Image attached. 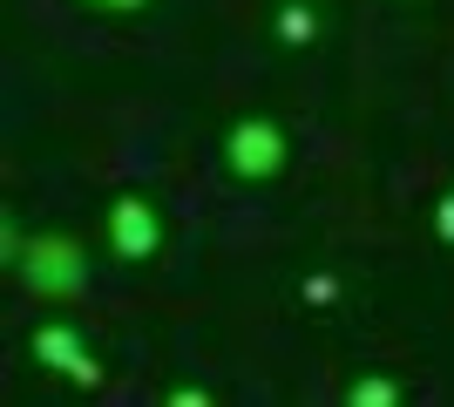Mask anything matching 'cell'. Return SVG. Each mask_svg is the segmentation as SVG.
Returning <instances> with one entry per match:
<instances>
[{
    "instance_id": "cell-1",
    "label": "cell",
    "mask_w": 454,
    "mask_h": 407,
    "mask_svg": "<svg viewBox=\"0 0 454 407\" xmlns=\"http://www.w3.org/2000/svg\"><path fill=\"white\" fill-rule=\"evenodd\" d=\"M89 252H82L75 231H35L27 238V258L14 265V278L35 299H48V306H68V299H82L89 292Z\"/></svg>"
},
{
    "instance_id": "cell-2",
    "label": "cell",
    "mask_w": 454,
    "mask_h": 407,
    "mask_svg": "<svg viewBox=\"0 0 454 407\" xmlns=\"http://www.w3.org/2000/svg\"><path fill=\"white\" fill-rule=\"evenodd\" d=\"M102 245L122 265H150L163 252V204H150L143 191H115L102 204Z\"/></svg>"
},
{
    "instance_id": "cell-3",
    "label": "cell",
    "mask_w": 454,
    "mask_h": 407,
    "mask_svg": "<svg viewBox=\"0 0 454 407\" xmlns=\"http://www.w3.org/2000/svg\"><path fill=\"white\" fill-rule=\"evenodd\" d=\"M217 156H224V170L238 184H271L285 170V156H292V136L271 116H238L224 129V143H217Z\"/></svg>"
},
{
    "instance_id": "cell-4",
    "label": "cell",
    "mask_w": 454,
    "mask_h": 407,
    "mask_svg": "<svg viewBox=\"0 0 454 407\" xmlns=\"http://www.w3.org/2000/svg\"><path fill=\"white\" fill-rule=\"evenodd\" d=\"M27 347H35V367L61 373V380H75V387H95V380H102V360H95L89 333H82L75 319H41Z\"/></svg>"
},
{
    "instance_id": "cell-5",
    "label": "cell",
    "mask_w": 454,
    "mask_h": 407,
    "mask_svg": "<svg viewBox=\"0 0 454 407\" xmlns=\"http://www.w3.org/2000/svg\"><path fill=\"white\" fill-rule=\"evenodd\" d=\"M319 7H312V0H285L278 14H271V41H278V48H312V41H319Z\"/></svg>"
},
{
    "instance_id": "cell-6",
    "label": "cell",
    "mask_w": 454,
    "mask_h": 407,
    "mask_svg": "<svg viewBox=\"0 0 454 407\" xmlns=\"http://www.w3.org/2000/svg\"><path fill=\"white\" fill-rule=\"evenodd\" d=\"M353 407H394L400 401V380H380V373H366V380H353V394H346Z\"/></svg>"
},
{
    "instance_id": "cell-7",
    "label": "cell",
    "mask_w": 454,
    "mask_h": 407,
    "mask_svg": "<svg viewBox=\"0 0 454 407\" xmlns=\"http://www.w3.org/2000/svg\"><path fill=\"white\" fill-rule=\"evenodd\" d=\"M27 238H35V231H20V217H14V211L0 217V265H7V271L27 258Z\"/></svg>"
},
{
    "instance_id": "cell-8",
    "label": "cell",
    "mask_w": 454,
    "mask_h": 407,
    "mask_svg": "<svg viewBox=\"0 0 454 407\" xmlns=\"http://www.w3.org/2000/svg\"><path fill=\"white\" fill-rule=\"evenodd\" d=\"M305 299H312V306H333V299H340V278H333V271H312V278H305Z\"/></svg>"
},
{
    "instance_id": "cell-9",
    "label": "cell",
    "mask_w": 454,
    "mask_h": 407,
    "mask_svg": "<svg viewBox=\"0 0 454 407\" xmlns=\"http://www.w3.org/2000/svg\"><path fill=\"white\" fill-rule=\"evenodd\" d=\"M434 238H441V245H454V191L434 197Z\"/></svg>"
},
{
    "instance_id": "cell-10",
    "label": "cell",
    "mask_w": 454,
    "mask_h": 407,
    "mask_svg": "<svg viewBox=\"0 0 454 407\" xmlns=\"http://www.w3.org/2000/svg\"><path fill=\"white\" fill-rule=\"evenodd\" d=\"M82 7H102V14H136V7H150V0H82Z\"/></svg>"
},
{
    "instance_id": "cell-11",
    "label": "cell",
    "mask_w": 454,
    "mask_h": 407,
    "mask_svg": "<svg viewBox=\"0 0 454 407\" xmlns=\"http://www.w3.org/2000/svg\"><path fill=\"white\" fill-rule=\"evenodd\" d=\"M170 401H176V407H210V394H204V387H176Z\"/></svg>"
}]
</instances>
